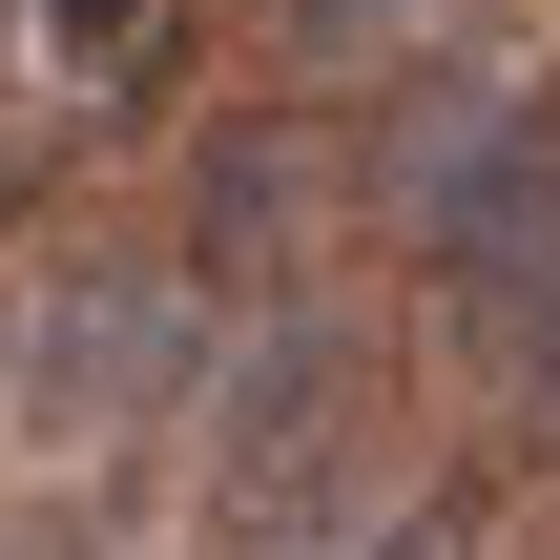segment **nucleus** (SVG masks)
<instances>
[{
    "mask_svg": "<svg viewBox=\"0 0 560 560\" xmlns=\"http://www.w3.org/2000/svg\"><path fill=\"white\" fill-rule=\"evenodd\" d=\"M187 353H208V291H187L166 249H62L42 312H21V457H125V436H166Z\"/></svg>",
    "mask_w": 560,
    "mask_h": 560,
    "instance_id": "1",
    "label": "nucleus"
},
{
    "mask_svg": "<svg viewBox=\"0 0 560 560\" xmlns=\"http://www.w3.org/2000/svg\"><path fill=\"white\" fill-rule=\"evenodd\" d=\"M540 145H560V104L520 83V62H395V83H374V166H353V187H374V229L436 270V249L540 166Z\"/></svg>",
    "mask_w": 560,
    "mask_h": 560,
    "instance_id": "2",
    "label": "nucleus"
},
{
    "mask_svg": "<svg viewBox=\"0 0 560 560\" xmlns=\"http://www.w3.org/2000/svg\"><path fill=\"white\" fill-rule=\"evenodd\" d=\"M208 312H270V291H312V125H208V166H187V249H166Z\"/></svg>",
    "mask_w": 560,
    "mask_h": 560,
    "instance_id": "3",
    "label": "nucleus"
},
{
    "mask_svg": "<svg viewBox=\"0 0 560 560\" xmlns=\"http://www.w3.org/2000/svg\"><path fill=\"white\" fill-rule=\"evenodd\" d=\"M21 62H42V104H62V125H125V104H166L187 0H21Z\"/></svg>",
    "mask_w": 560,
    "mask_h": 560,
    "instance_id": "4",
    "label": "nucleus"
},
{
    "mask_svg": "<svg viewBox=\"0 0 560 560\" xmlns=\"http://www.w3.org/2000/svg\"><path fill=\"white\" fill-rule=\"evenodd\" d=\"M436 62V0H291V83H395Z\"/></svg>",
    "mask_w": 560,
    "mask_h": 560,
    "instance_id": "5",
    "label": "nucleus"
},
{
    "mask_svg": "<svg viewBox=\"0 0 560 560\" xmlns=\"http://www.w3.org/2000/svg\"><path fill=\"white\" fill-rule=\"evenodd\" d=\"M332 560H499V478H416V499H374Z\"/></svg>",
    "mask_w": 560,
    "mask_h": 560,
    "instance_id": "6",
    "label": "nucleus"
},
{
    "mask_svg": "<svg viewBox=\"0 0 560 560\" xmlns=\"http://www.w3.org/2000/svg\"><path fill=\"white\" fill-rule=\"evenodd\" d=\"M62 166H83V125H62V104H0V249L62 229Z\"/></svg>",
    "mask_w": 560,
    "mask_h": 560,
    "instance_id": "7",
    "label": "nucleus"
},
{
    "mask_svg": "<svg viewBox=\"0 0 560 560\" xmlns=\"http://www.w3.org/2000/svg\"><path fill=\"white\" fill-rule=\"evenodd\" d=\"M499 395H520V416H540V436H560V291H540V312H520V332H499Z\"/></svg>",
    "mask_w": 560,
    "mask_h": 560,
    "instance_id": "8",
    "label": "nucleus"
},
{
    "mask_svg": "<svg viewBox=\"0 0 560 560\" xmlns=\"http://www.w3.org/2000/svg\"><path fill=\"white\" fill-rule=\"evenodd\" d=\"M0 42H21V0H0Z\"/></svg>",
    "mask_w": 560,
    "mask_h": 560,
    "instance_id": "9",
    "label": "nucleus"
}]
</instances>
